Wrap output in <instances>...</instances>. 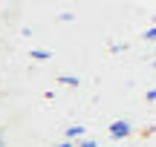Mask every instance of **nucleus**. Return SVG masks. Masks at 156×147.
<instances>
[{
  "label": "nucleus",
  "instance_id": "11",
  "mask_svg": "<svg viewBox=\"0 0 156 147\" xmlns=\"http://www.w3.org/2000/svg\"><path fill=\"white\" fill-rule=\"evenodd\" d=\"M153 69H156V61H153Z\"/></svg>",
  "mask_w": 156,
  "mask_h": 147
},
{
  "label": "nucleus",
  "instance_id": "1",
  "mask_svg": "<svg viewBox=\"0 0 156 147\" xmlns=\"http://www.w3.org/2000/svg\"><path fill=\"white\" fill-rule=\"evenodd\" d=\"M130 133H133V124H130L127 118H119V121H113V124H110V136L113 138H127Z\"/></svg>",
  "mask_w": 156,
  "mask_h": 147
},
{
  "label": "nucleus",
  "instance_id": "8",
  "mask_svg": "<svg viewBox=\"0 0 156 147\" xmlns=\"http://www.w3.org/2000/svg\"><path fill=\"white\" fill-rule=\"evenodd\" d=\"M147 101H156V90H147Z\"/></svg>",
  "mask_w": 156,
  "mask_h": 147
},
{
  "label": "nucleus",
  "instance_id": "3",
  "mask_svg": "<svg viewBox=\"0 0 156 147\" xmlns=\"http://www.w3.org/2000/svg\"><path fill=\"white\" fill-rule=\"evenodd\" d=\"M29 58H35V61H49L52 52L49 49H32V55H29Z\"/></svg>",
  "mask_w": 156,
  "mask_h": 147
},
{
  "label": "nucleus",
  "instance_id": "2",
  "mask_svg": "<svg viewBox=\"0 0 156 147\" xmlns=\"http://www.w3.org/2000/svg\"><path fill=\"white\" fill-rule=\"evenodd\" d=\"M64 136H67V142H73V138H78V142H81L84 136H87V127H67V133H64Z\"/></svg>",
  "mask_w": 156,
  "mask_h": 147
},
{
  "label": "nucleus",
  "instance_id": "10",
  "mask_svg": "<svg viewBox=\"0 0 156 147\" xmlns=\"http://www.w3.org/2000/svg\"><path fill=\"white\" fill-rule=\"evenodd\" d=\"M58 147H73V144H69V142H61V144H58Z\"/></svg>",
  "mask_w": 156,
  "mask_h": 147
},
{
  "label": "nucleus",
  "instance_id": "5",
  "mask_svg": "<svg viewBox=\"0 0 156 147\" xmlns=\"http://www.w3.org/2000/svg\"><path fill=\"white\" fill-rule=\"evenodd\" d=\"M58 20H64V23H69V20H75V15H73V12H61V15H58Z\"/></svg>",
  "mask_w": 156,
  "mask_h": 147
},
{
  "label": "nucleus",
  "instance_id": "4",
  "mask_svg": "<svg viewBox=\"0 0 156 147\" xmlns=\"http://www.w3.org/2000/svg\"><path fill=\"white\" fill-rule=\"evenodd\" d=\"M58 81H61L64 87H78V84H81V78H78V75H61Z\"/></svg>",
  "mask_w": 156,
  "mask_h": 147
},
{
  "label": "nucleus",
  "instance_id": "9",
  "mask_svg": "<svg viewBox=\"0 0 156 147\" xmlns=\"http://www.w3.org/2000/svg\"><path fill=\"white\" fill-rule=\"evenodd\" d=\"M0 147H6V136H3V133H0Z\"/></svg>",
  "mask_w": 156,
  "mask_h": 147
},
{
  "label": "nucleus",
  "instance_id": "7",
  "mask_svg": "<svg viewBox=\"0 0 156 147\" xmlns=\"http://www.w3.org/2000/svg\"><path fill=\"white\" fill-rule=\"evenodd\" d=\"M145 38H147V40H156V26H153V29H147V32H145Z\"/></svg>",
  "mask_w": 156,
  "mask_h": 147
},
{
  "label": "nucleus",
  "instance_id": "6",
  "mask_svg": "<svg viewBox=\"0 0 156 147\" xmlns=\"http://www.w3.org/2000/svg\"><path fill=\"white\" fill-rule=\"evenodd\" d=\"M78 147H95V142H93V138H81V142H78Z\"/></svg>",
  "mask_w": 156,
  "mask_h": 147
}]
</instances>
